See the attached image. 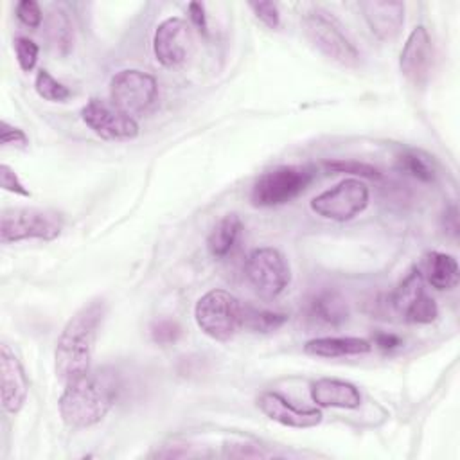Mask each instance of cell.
I'll return each mask as SVG.
<instances>
[{
	"mask_svg": "<svg viewBox=\"0 0 460 460\" xmlns=\"http://www.w3.org/2000/svg\"><path fill=\"white\" fill-rule=\"evenodd\" d=\"M433 66V43L424 25H417L406 38L399 56V68L402 75L420 86L428 81Z\"/></svg>",
	"mask_w": 460,
	"mask_h": 460,
	"instance_id": "cell-12",
	"label": "cell"
},
{
	"mask_svg": "<svg viewBox=\"0 0 460 460\" xmlns=\"http://www.w3.org/2000/svg\"><path fill=\"white\" fill-rule=\"evenodd\" d=\"M419 271L422 279L438 291L455 289L460 280V270H458L456 259L444 252H429L424 257Z\"/></svg>",
	"mask_w": 460,
	"mask_h": 460,
	"instance_id": "cell-17",
	"label": "cell"
},
{
	"mask_svg": "<svg viewBox=\"0 0 460 460\" xmlns=\"http://www.w3.org/2000/svg\"><path fill=\"white\" fill-rule=\"evenodd\" d=\"M243 230V221L237 214H226L223 216L210 230L207 237V248L212 257L223 259L226 257L235 243L239 241Z\"/></svg>",
	"mask_w": 460,
	"mask_h": 460,
	"instance_id": "cell-20",
	"label": "cell"
},
{
	"mask_svg": "<svg viewBox=\"0 0 460 460\" xmlns=\"http://www.w3.org/2000/svg\"><path fill=\"white\" fill-rule=\"evenodd\" d=\"M259 410L271 420L289 428H314L322 422V411L316 408H298L279 392H262L257 397Z\"/></svg>",
	"mask_w": 460,
	"mask_h": 460,
	"instance_id": "cell-14",
	"label": "cell"
},
{
	"mask_svg": "<svg viewBox=\"0 0 460 460\" xmlns=\"http://www.w3.org/2000/svg\"><path fill=\"white\" fill-rule=\"evenodd\" d=\"M158 97L156 79L142 70L126 68L110 81V101L126 115L146 113Z\"/></svg>",
	"mask_w": 460,
	"mask_h": 460,
	"instance_id": "cell-9",
	"label": "cell"
},
{
	"mask_svg": "<svg viewBox=\"0 0 460 460\" xmlns=\"http://www.w3.org/2000/svg\"><path fill=\"white\" fill-rule=\"evenodd\" d=\"M325 167L332 172H347V174L368 178V180L381 178V171L377 167L359 162V160H332V162H325Z\"/></svg>",
	"mask_w": 460,
	"mask_h": 460,
	"instance_id": "cell-27",
	"label": "cell"
},
{
	"mask_svg": "<svg viewBox=\"0 0 460 460\" xmlns=\"http://www.w3.org/2000/svg\"><path fill=\"white\" fill-rule=\"evenodd\" d=\"M250 9L255 13V16L270 29H277L280 23V13L277 4L273 2H252Z\"/></svg>",
	"mask_w": 460,
	"mask_h": 460,
	"instance_id": "cell-31",
	"label": "cell"
},
{
	"mask_svg": "<svg viewBox=\"0 0 460 460\" xmlns=\"http://www.w3.org/2000/svg\"><path fill=\"white\" fill-rule=\"evenodd\" d=\"M225 456H232V458H261L266 456V453H262L257 446H250V444H228L225 447Z\"/></svg>",
	"mask_w": 460,
	"mask_h": 460,
	"instance_id": "cell-34",
	"label": "cell"
},
{
	"mask_svg": "<svg viewBox=\"0 0 460 460\" xmlns=\"http://www.w3.org/2000/svg\"><path fill=\"white\" fill-rule=\"evenodd\" d=\"M0 392L2 408L7 413H18L29 392L25 370L18 356L5 343L0 347Z\"/></svg>",
	"mask_w": 460,
	"mask_h": 460,
	"instance_id": "cell-13",
	"label": "cell"
},
{
	"mask_svg": "<svg viewBox=\"0 0 460 460\" xmlns=\"http://www.w3.org/2000/svg\"><path fill=\"white\" fill-rule=\"evenodd\" d=\"M83 122L104 140H131L138 137V122L101 99H90L81 108Z\"/></svg>",
	"mask_w": 460,
	"mask_h": 460,
	"instance_id": "cell-10",
	"label": "cell"
},
{
	"mask_svg": "<svg viewBox=\"0 0 460 460\" xmlns=\"http://www.w3.org/2000/svg\"><path fill=\"white\" fill-rule=\"evenodd\" d=\"M34 88H36V93L45 101L61 102V101H66L70 97V90L63 83L54 79L50 75V72L45 70V68L38 70L36 79H34Z\"/></svg>",
	"mask_w": 460,
	"mask_h": 460,
	"instance_id": "cell-26",
	"label": "cell"
},
{
	"mask_svg": "<svg viewBox=\"0 0 460 460\" xmlns=\"http://www.w3.org/2000/svg\"><path fill=\"white\" fill-rule=\"evenodd\" d=\"M311 399L322 408L354 410L361 404V394L356 385L334 377H322L311 385Z\"/></svg>",
	"mask_w": 460,
	"mask_h": 460,
	"instance_id": "cell-16",
	"label": "cell"
},
{
	"mask_svg": "<svg viewBox=\"0 0 460 460\" xmlns=\"http://www.w3.org/2000/svg\"><path fill=\"white\" fill-rule=\"evenodd\" d=\"M16 16L18 20L31 27V29H36L41 25V20H43V14H41V9H40V4L34 2V0H22L16 4Z\"/></svg>",
	"mask_w": 460,
	"mask_h": 460,
	"instance_id": "cell-30",
	"label": "cell"
},
{
	"mask_svg": "<svg viewBox=\"0 0 460 460\" xmlns=\"http://www.w3.org/2000/svg\"><path fill=\"white\" fill-rule=\"evenodd\" d=\"M194 318L208 338L228 341L243 327V304L225 289H210L196 302Z\"/></svg>",
	"mask_w": 460,
	"mask_h": 460,
	"instance_id": "cell-3",
	"label": "cell"
},
{
	"mask_svg": "<svg viewBox=\"0 0 460 460\" xmlns=\"http://www.w3.org/2000/svg\"><path fill=\"white\" fill-rule=\"evenodd\" d=\"M246 279L262 298H277L291 282V270L286 257L270 246L255 248L246 259Z\"/></svg>",
	"mask_w": 460,
	"mask_h": 460,
	"instance_id": "cell-8",
	"label": "cell"
},
{
	"mask_svg": "<svg viewBox=\"0 0 460 460\" xmlns=\"http://www.w3.org/2000/svg\"><path fill=\"white\" fill-rule=\"evenodd\" d=\"M120 381L113 368L102 367L65 383L59 415L68 428L81 429L101 422L119 397Z\"/></svg>",
	"mask_w": 460,
	"mask_h": 460,
	"instance_id": "cell-1",
	"label": "cell"
},
{
	"mask_svg": "<svg viewBox=\"0 0 460 460\" xmlns=\"http://www.w3.org/2000/svg\"><path fill=\"white\" fill-rule=\"evenodd\" d=\"M438 316V307L437 302L426 293L422 291L404 311L402 320L410 322V323H431L435 322Z\"/></svg>",
	"mask_w": 460,
	"mask_h": 460,
	"instance_id": "cell-25",
	"label": "cell"
},
{
	"mask_svg": "<svg viewBox=\"0 0 460 460\" xmlns=\"http://www.w3.org/2000/svg\"><path fill=\"white\" fill-rule=\"evenodd\" d=\"M359 9L372 34L381 41H392L404 25V4L394 0H363Z\"/></svg>",
	"mask_w": 460,
	"mask_h": 460,
	"instance_id": "cell-15",
	"label": "cell"
},
{
	"mask_svg": "<svg viewBox=\"0 0 460 460\" xmlns=\"http://www.w3.org/2000/svg\"><path fill=\"white\" fill-rule=\"evenodd\" d=\"M302 25L313 45L327 58L345 66H354L359 63L358 49L327 11L318 7L307 11Z\"/></svg>",
	"mask_w": 460,
	"mask_h": 460,
	"instance_id": "cell-6",
	"label": "cell"
},
{
	"mask_svg": "<svg viewBox=\"0 0 460 460\" xmlns=\"http://www.w3.org/2000/svg\"><path fill=\"white\" fill-rule=\"evenodd\" d=\"M442 219H444V232L449 237L456 239L458 237V210H456L455 203L449 205V208H446Z\"/></svg>",
	"mask_w": 460,
	"mask_h": 460,
	"instance_id": "cell-36",
	"label": "cell"
},
{
	"mask_svg": "<svg viewBox=\"0 0 460 460\" xmlns=\"http://www.w3.org/2000/svg\"><path fill=\"white\" fill-rule=\"evenodd\" d=\"M374 343L383 349V350H392L395 347L401 345V338H397L395 334H386V332H377L374 338Z\"/></svg>",
	"mask_w": 460,
	"mask_h": 460,
	"instance_id": "cell-37",
	"label": "cell"
},
{
	"mask_svg": "<svg viewBox=\"0 0 460 460\" xmlns=\"http://www.w3.org/2000/svg\"><path fill=\"white\" fill-rule=\"evenodd\" d=\"M104 313V300L95 298L75 311L65 323L54 352L56 376L63 383H68L92 368V354Z\"/></svg>",
	"mask_w": 460,
	"mask_h": 460,
	"instance_id": "cell-2",
	"label": "cell"
},
{
	"mask_svg": "<svg viewBox=\"0 0 460 460\" xmlns=\"http://www.w3.org/2000/svg\"><path fill=\"white\" fill-rule=\"evenodd\" d=\"M151 340L158 345H171L176 343L181 336V325L176 320L171 318H160L156 322H153L151 329H149Z\"/></svg>",
	"mask_w": 460,
	"mask_h": 460,
	"instance_id": "cell-28",
	"label": "cell"
},
{
	"mask_svg": "<svg viewBox=\"0 0 460 460\" xmlns=\"http://www.w3.org/2000/svg\"><path fill=\"white\" fill-rule=\"evenodd\" d=\"M424 291V279L420 275L419 270L410 271L402 282L386 296V307L390 309V313L397 314L402 318L404 311L408 309V305Z\"/></svg>",
	"mask_w": 460,
	"mask_h": 460,
	"instance_id": "cell-21",
	"label": "cell"
},
{
	"mask_svg": "<svg viewBox=\"0 0 460 460\" xmlns=\"http://www.w3.org/2000/svg\"><path fill=\"white\" fill-rule=\"evenodd\" d=\"M314 178V169L307 165H282L261 174L250 199L255 207H277L302 194Z\"/></svg>",
	"mask_w": 460,
	"mask_h": 460,
	"instance_id": "cell-4",
	"label": "cell"
},
{
	"mask_svg": "<svg viewBox=\"0 0 460 460\" xmlns=\"http://www.w3.org/2000/svg\"><path fill=\"white\" fill-rule=\"evenodd\" d=\"M370 199V190L359 178H345L334 187L320 192L309 203L311 210L325 219L345 223L359 216Z\"/></svg>",
	"mask_w": 460,
	"mask_h": 460,
	"instance_id": "cell-7",
	"label": "cell"
},
{
	"mask_svg": "<svg viewBox=\"0 0 460 460\" xmlns=\"http://www.w3.org/2000/svg\"><path fill=\"white\" fill-rule=\"evenodd\" d=\"M307 313L314 320L327 325H340L349 318L347 300L338 291H320L307 302Z\"/></svg>",
	"mask_w": 460,
	"mask_h": 460,
	"instance_id": "cell-19",
	"label": "cell"
},
{
	"mask_svg": "<svg viewBox=\"0 0 460 460\" xmlns=\"http://www.w3.org/2000/svg\"><path fill=\"white\" fill-rule=\"evenodd\" d=\"M63 230L61 214L49 208H7L0 217V241L4 244L25 239L52 241Z\"/></svg>",
	"mask_w": 460,
	"mask_h": 460,
	"instance_id": "cell-5",
	"label": "cell"
},
{
	"mask_svg": "<svg viewBox=\"0 0 460 460\" xmlns=\"http://www.w3.org/2000/svg\"><path fill=\"white\" fill-rule=\"evenodd\" d=\"M47 36L49 41L56 47L59 52H68L72 47V23L63 9H52L47 16Z\"/></svg>",
	"mask_w": 460,
	"mask_h": 460,
	"instance_id": "cell-23",
	"label": "cell"
},
{
	"mask_svg": "<svg viewBox=\"0 0 460 460\" xmlns=\"http://www.w3.org/2000/svg\"><path fill=\"white\" fill-rule=\"evenodd\" d=\"M372 343L358 336H323L313 338L304 345V352L318 358H341L361 356L372 350Z\"/></svg>",
	"mask_w": 460,
	"mask_h": 460,
	"instance_id": "cell-18",
	"label": "cell"
},
{
	"mask_svg": "<svg viewBox=\"0 0 460 460\" xmlns=\"http://www.w3.org/2000/svg\"><path fill=\"white\" fill-rule=\"evenodd\" d=\"M38 45L29 40V38H23V36H18L14 40V54H16V61L20 65V68L23 72H31L34 66H36V61H38Z\"/></svg>",
	"mask_w": 460,
	"mask_h": 460,
	"instance_id": "cell-29",
	"label": "cell"
},
{
	"mask_svg": "<svg viewBox=\"0 0 460 460\" xmlns=\"http://www.w3.org/2000/svg\"><path fill=\"white\" fill-rule=\"evenodd\" d=\"M288 322V314L250 304L243 305V327L253 332H271Z\"/></svg>",
	"mask_w": 460,
	"mask_h": 460,
	"instance_id": "cell-22",
	"label": "cell"
},
{
	"mask_svg": "<svg viewBox=\"0 0 460 460\" xmlns=\"http://www.w3.org/2000/svg\"><path fill=\"white\" fill-rule=\"evenodd\" d=\"M192 34L185 20L172 16L164 20L153 36V52L162 66L172 68L181 65L190 50Z\"/></svg>",
	"mask_w": 460,
	"mask_h": 460,
	"instance_id": "cell-11",
	"label": "cell"
},
{
	"mask_svg": "<svg viewBox=\"0 0 460 460\" xmlns=\"http://www.w3.org/2000/svg\"><path fill=\"white\" fill-rule=\"evenodd\" d=\"M397 165L402 172H406V174H410V176H413V178H417L424 183H429V181L435 180L433 162L419 151L410 149V151L401 153L399 158H397Z\"/></svg>",
	"mask_w": 460,
	"mask_h": 460,
	"instance_id": "cell-24",
	"label": "cell"
},
{
	"mask_svg": "<svg viewBox=\"0 0 460 460\" xmlns=\"http://www.w3.org/2000/svg\"><path fill=\"white\" fill-rule=\"evenodd\" d=\"M0 142H2V146H18V147H27L29 138H27V135H25L20 128H14V126L7 124L5 120H2Z\"/></svg>",
	"mask_w": 460,
	"mask_h": 460,
	"instance_id": "cell-33",
	"label": "cell"
},
{
	"mask_svg": "<svg viewBox=\"0 0 460 460\" xmlns=\"http://www.w3.org/2000/svg\"><path fill=\"white\" fill-rule=\"evenodd\" d=\"M0 185H2L4 190L14 192V194H20V196H25V198L31 196L29 189L20 181L18 174L7 164L0 165Z\"/></svg>",
	"mask_w": 460,
	"mask_h": 460,
	"instance_id": "cell-32",
	"label": "cell"
},
{
	"mask_svg": "<svg viewBox=\"0 0 460 460\" xmlns=\"http://www.w3.org/2000/svg\"><path fill=\"white\" fill-rule=\"evenodd\" d=\"M189 18L196 25V29L203 34H207V16H205V7L199 2H190L189 4Z\"/></svg>",
	"mask_w": 460,
	"mask_h": 460,
	"instance_id": "cell-35",
	"label": "cell"
}]
</instances>
